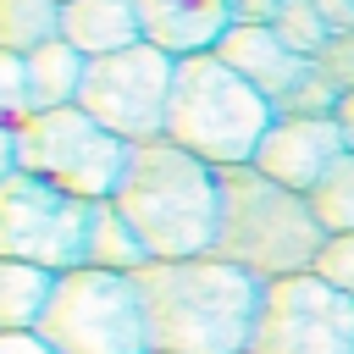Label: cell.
<instances>
[{"label":"cell","instance_id":"obj_1","mask_svg":"<svg viewBox=\"0 0 354 354\" xmlns=\"http://www.w3.org/2000/svg\"><path fill=\"white\" fill-rule=\"evenodd\" d=\"M149 354H243L266 277L216 254L144 260L133 271Z\"/></svg>","mask_w":354,"mask_h":354},{"label":"cell","instance_id":"obj_2","mask_svg":"<svg viewBox=\"0 0 354 354\" xmlns=\"http://www.w3.org/2000/svg\"><path fill=\"white\" fill-rule=\"evenodd\" d=\"M216 166L188 155L171 138H144L127 149V166L111 188V205L138 232L149 260L210 254L216 238Z\"/></svg>","mask_w":354,"mask_h":354},{"label":"cell","instance_id":"obj_3","mask_svg":"<svg viewBox=\"0 0 354 354\" xmlns=\"http://www.w3.org/2000/svg\"><path fill=\"white\" fill-rule=\"evenodd\" d=\"M216 238L210 254L227 266H243L254 277H288L310 271L326 249V227L310 210V194L266 177L249 166H216Z\"/></svg>","mask_w":354,"mask_h":354},{"label":"cell","instance_id":"obj_4","mask_svg":"<svg viewBox=\"0 0 354 354\" xmlns=\"http://www.w3.org/2000/svg\"><path fill=\"white\" fill-rule=\"evenodd\" d=\"M277 122V105L243 83L216 50L177 55L171 105H166V138L210 166H249L266 127Z\"/></svg>","mask_w":354,"mask_h":354},{"label":"cell","instance_id":"obj_5","mask_svg":"<svg viewBox=\"0 0 354 354\" xmlns=\"http://www.w3.org/2000/svg\"><path fill=\"white\" fill-rule=\"evenodd\" d=\"M55 354H149L133 271H61L33 326Z\"/></svg>","mask_w":354,"mask_h":354},{"label":"cell","instance_id":"obj_6","mask_svg":"<svg viewBox=\"0 0 354 354\" xmlns=\"http://www.w3.org/2000/svg\"><path fill=\"white\" fill-rule=\"evenodd\" d=\"M127 138L100 127L83 105L39 111L17 127V171L44 177L77 199H111L122 166H127Z\"/></svg>","mask_w":354,"mask_h":354},{"label":"cell","instance_id":"obj_7","mask_svg":"<svg viewBox=\"0 0 354 354\" xmlns=\"http://www.w3.org/2000/svg\"><path fill=\"white\" fill-rule=\"evenodd\" d=\"M100 199H77L44 177L11 171L0 183V260H28L44 271H77L88 254V227H94Z\"/></svg>","mask_w":354,"mask_h":354},{"label":"cell","instance_id":"obj_8","mask_svg":"<svg viewBox=\"0 0 354 354\" xmlns=\"http://www.w3.org/2000/svg\"><path fill=\"white\" fill-rule=\"evenodd\" d=\"M171 77H177V55L160 50V44H149V39H138V44H127V50L88 55L77 105H83L100 127H111L116 138H127V144L166 138Z\"/></svg>","mask_w":354,"mask_h":354},{"label":"cell","instance_id":"obj_9","mask_svg":"<svg viewBox=\"0 0 354 354\" xmlns=\"http://www.w3.org/2000/svg\"><path fill=\"white\" fill-rule=\"evenodd\" d=\"M249 354H354V299L321 271H288L260 288Z\"/></svg>","mask_w":354,"mask_h":354},{"label":"cell","instance_id":"obj_10","mask_svg":"<svg viewBox=\"0 0 354 354\" xmlns=\"http://www.w3.org/2000/svg\"><path fill=\"white\" fill-rule=\"evenodd\" d=\"M343 149H348V138H343L337 116H277V122L266 127L260 149H254V166H260L266 177L310 194V188L332 171V160H337Z\"/></svg>","mask_w":354,"mask_h":354},{"label":"cell","instance_id":"obj_11","mask_svg":"<svg viewBox=\"0 0 354 354\" xmlns=\"http://www.w3.org/2000/svg\"><path fill=\"white\" fill-rule=\"evenodd\" d=\"M216 55H221L243 83H254L271 105H282V100L299 88V77L315 66V55H299L293 44H282L277 28H243V22H232V28L216 39Z\"/></svg>","mask_w":354,"mask_h":354},{"label":"cell","instance_id":"obj_12","mask_svg":"<svg viewBox=\"0 0 354 354\" xmlns=\"http://www.w3.org/2000/svg\"><path fill=\"white\" fill-rule=\"evenodd\" d=\"M144 39L171 50V55H199L216 50V39L232 28L227 0H138Z\"/></svg>","mask_w":354,"mask_h":354},{"label":"cell","instance_id":"obj_13","mask_svg":"<svg viewBox=\"0 0 354 354\" xmlns=\"http://www.w3.org/2000/svg\"><path fill=\"white\" fill-rule=\"evenodd\" d=\"M61 39H72L83 55H111L144 39L138 0H61Z\"/></svg>","mask_w":354,"mask_h":354},{"label":"cell","instance_id":"obj_14","mask_svg":"<svg viewBox=\"0 0 354 354\" xmlns=\"http://www.w3.org/2000/svg\"><path fill=\"white\" fill-rule=\"evenodd\" d=\"M22 66H28V105H33V116H39V111L77 105L88 55H83L72 39H50V44H39V50H28Z\"/></svg>","mask_w":354,"mask_h":354},{"label":"cell","instance_id":"obj_15","mask_svg":"<svg viewBox=\"0 0 354 354\" xmlns=\"http://www.w3.org/2000/svg\"><path fill=\"white\" fill-rule=\"evenodd\" d=\"M50 288H55V271L28 260H0V332H33Z\"/></svg>","mask_w":354,"mask_h":354},{"label":"cell","instance_id":"obj_16","mask_svg":"<svg viewBox=\"0 0 354 354\" xmlns=\"http://www.w3.org/2000/svg\"><path fill=\"white\" fill-rule=\"evenodd\" d=\"M149 260V249L138 243V232L122 221V210L111 199L94 205V227H88V254L83 266H100V271H138Z\"/></svg>","mask_w":354,"mask_h":354},{"label":"cell","instance_id":"obj_17","mask_svg":"<svg viewBox=\"0 0 354 354\" xmlns=\"http://www.w3.org/2000/svg\"><path fill=\"white\" fill-rule=\"evenodd\" d=\"M61 39V0H0V50L28 55Z\"/></svg>","mask_w":354,"mask_h":354},{"label":"cell","instance_id":"obj_18","mask_svg":"<svg viewBox=\"0 0 354 354\" xmlns=\"http://www.w3.org/2000/svg\"><path fill=\"white\" fill-rule=\"evenodd\" d=\"M310 210L321 216L326 238L332 232H354V149H343L332 160V171L310 188Z\"/></svg>","mask_w":354,"mask_h":354},{"label":"cell","instance_id":"obj_19","mask_svg":"<svg viewBox=\"0 0 354 354\" xmlns=\"http://www.w3.org/2000/svg\"><path fill=\"white\" fill-rule=\"evenodd\" d=\"M277 33H282V44H293L299 55H321V44L332 39V28H326V17H321V6L315 0H288L282 6V17L271 22Z\"/></svg>","mask_w":354,"mask_h":354},{"label":"cell","instance_id":"obj_20","mask_svg":"<svg viewBox=\"0 0 354 354\" xmlns=\"http://www.w3.org/2000/svg\"><path fill=\"white\" fill-rule=\"evenodd\" d=\"M28 116H33V105H28V66H22V55L0 50V127H22Z\"/></svg>","mask_w":354,"mask_h":354},{"label":"cell","instance_id":"obj_21","mask_svg":"<svg viewBox=\"0 0 354 354\" xmlns=\"http://www.w3.org/2000/svg\"><path fill=\"white\" fill-rule=\"evenodd\" d=\"M310 271H321L332 288H343V293L354 299V232H332L326 249H321V260H315Z\"/></svg>","mask_w":354,"mask_h":354},{"label":"cell","instance_id":"obj_22","mask_svg":"<svg viewBox=\"0 0 354 354\" xmlns=\"http://www.w3.org/2000/svg\"><path fill=\"white\" fill-rule=\"evenodd\" d=\"M315 66H321V72H326L343 94H348V88H354V28H348V33H332V39L321 44Z\"/></svg>","mask_w":354,"mask_h":354},{"label":"cell","instance_id":"obj_23","mask_svg":"<svg viewBox=\"0 0 354 354\" xmlns=\"http://www.w3.org/2000/svg\"><path fill=\"white\" fill-rule=\"evenodd\" d=\"M282 6H288V0H227L232 22H243V28H271V22L282 17Z\"/></svg>","mask_w":354,"mask_h":354},{"label":"cell","instance_id":"obj_24","mask_svg":"<svg viewBox=\"0 0 354 354\" xmlns=\"http://www.w3.org/2000/svg\"><path fill=\"white\" fill-rule=\"evenodd\" d=\"M0 354H55L39 332H0Z\"/></svg>","mask_w":354,"mask_h":354},{"label":"cell","instance_id":"obj_25","mask_svg":"<svg viewBox=\"0 0 354 354\" xmlns=\"http://www.w3.org/2000/svg\"><path fill=\"white\" fill-rule=\"evenodd\" d=\"M17 171V127H0V183Z\"/></svg>","mask_w":354,"mask_h":354},{"label":"cell","instance_id":"obj_26","mask_svg":"<svg viewBox=\"0 0 354 354\" xmlns=\"http://www.w3.org/2000/svg\"><path fill=\"white\" fill-rule=\"evenodd\" d=\"M337 127H343V138H348V149H354V88L337 100Z\"/></svg>","mask_w":354,"mask_h":354},{"label":"cell","instance_id":"obj_27","mask_svg":"<svg viewBox=\"0 0 354 354\" xmlns=\"http://www.w3.org/2000/svg\"><path fill=\"white\" fill-rule=\"evenodd\" d=\"M243 354H249V348H243Z\"/></svg>","mask_w":354,"mask_h":354}]
</instances>
